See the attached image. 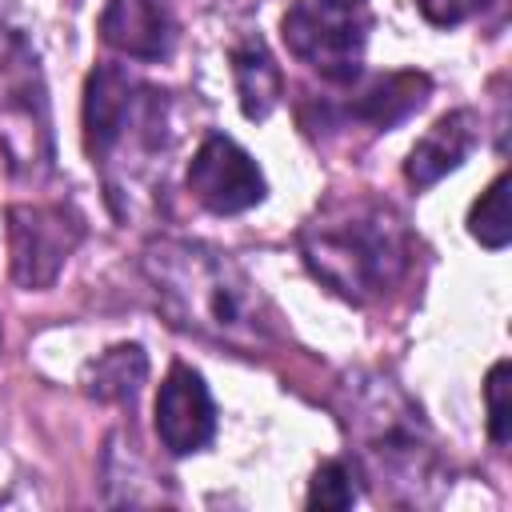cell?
I'll use <instances>...</instances> for the list:
<instances>
[{"mask_svg": "<svg viewBox=\"0 0 512 512\" xmlns=\"http://www.w3.org/2000/svg\"><path fill=\"white\" fill-rule=\"evenodd\" d=\"M508 360H496L484 376V404H488V436L492 444H508L512 440V404H508Z\"/></svg>", "mask_w": 512, "mask_h": 512, "instance_id": "cell-18", "label": "cell"}, {"mask_svg": "<svg viewBox=\"0 0 512 512\" xmlns=\"http://www.w3.org/2000/svg\"><path fill=\"white\" fill-rule=\"evenodd\" d=\"M100 40L128 60H164L176 44L172 0H104Z\"/></svg>", "mask_w": 512, "mask_h": 512, "instance_id": "cell-10", "label": "cell"}, {"mask_svg": "<svg viewBox=\"0 0 512 512\" xmlns=\"http://www.w3.org/2000/svg\"><path fill=\"white\" fill-rule=\"evenodd\" d=\"M0 148L16 176L40 180L52 172V124L36 56L28 44L0 28Z\"/></svg>", "mask_w": 512, "mask_h": 512, "instance_id": "cell-5", "label": "cell"}, {"mask_svg": "<svg viewBox=\"0 0 512 512\" xmlns=\"http://www.w3.org/2000/svg\"><path fill=\"white\" fill-rule=\"evenodd\" d=\"M176 140L172 96L128 76L116 64H96L84 80V148L104 176L116 216H132L164 184V156Z\"/></svg>", "mask_w": 512, "mask_h": 512, "instance_id": "cell-3", "label": "cell"}, {"mask_svg": "<svg viewBox=\"0 0 512 512\" xmlns=\"http://www.w3.org/2000/svg\"><path fill=\"white\" fill-rule=\"evenodd\" d=\"M188 192L216 216H236L256 208L268 196V180L260 164L228 136L212 132L204 144L192 152L188 164Z\"/></svg>", "mask_w": 512, "mask_h": 512, "instance_id": "cell-8", "label": "cell"}, {"mask_svg": "<svg viewBox=\"0 0 512 512\" xmlns=\"http://www.w3.org/2000/svg\"><path fill=\"white\" fill-rule=\"evenodd\" d=\"M140 268L164 316L236 356H268L280 344V324L260 284L220 248L180 236L148 240Z\"/></svg>", "mask_w": 512, "mask_h": 512, "instance_id": "cell-1", "label": "cell"}, {"mask_svg": "<svg viewBox=\"0 0 512 512\" xmlns=\"http://www.w3.org/2000/svg\"><path fill=\"white\" fill-rule=\"evenodd\" d=\"M324 4H336V8H368V0H324Z\"/></svg>", "mask_w": 512, "mask_h": 512, "instance_id": "cell-20", "label": "cell"}, {"mask_svg": "<svg viewBox=\"0 0 512 512\" xmlns=\"http://www.w3.org/2000/svg\"><path fill=\"white\" fill-rule=\"evenodd\" d=\"M232 80H236V100L248 120H268L284 96V76L260 36H244L232 44Z\"/></svg>", "mask_w": 512, "mask_h": 512, "instance_id": "cell-13", "label": "cell"}, {"mask_svg": "<svg viewBox=\"0 0 512 512\" xmlns=\"http://www.w3.org/2000/svg\"><path fill=\"white\" fill-rule=\"evenodd\" d=\"M148 380V356L140 344H112L84 372V392L100 404H132Z\"/></svg>", "mask_w": 512, "mask_h": 512, "instance_id": "cell-14", "label": "cell"}, {"mask_svg": "<svg viewBox=\"0 0 512 512\" xmlns=\"http://www.w3.org/2000/svg\"><path fill=\"white\" fill-rule=\"evenodd\" d=\"M508 184H512V176H508V168L480 192V200L468 208V236L472 240H480L484 248H492V252H500V248H508V240H512V216H508Z\"/></svg>", "mask_w": 512, "mask_h": 512, "instance_id": "cell-16", "label": "cell"}, {"mask_svg": "<svg viewBox=\"0 0 512 512\" xmlns=\"http://www.w3.org/2000/svg\"><path fill=\"white\" fill-rule=\"evenodd\" d=\"M308 272L348 304H376L412 268V232L404 216L372 192H340L316 204L300 224Z\"/></svg>", "mask_w": 512, "mask_h": 512, "instance_id": "cell-4", "label": "cell"}, {"mask_svg": "<svg viewBox=\"0 0 512 512\" xmlns=\"http://www.w3.org/2000/svg\"><path fill=\"white\" fill-rule=\"evenodd\" d=\"M336 412L352 440L356 472L400 508H432L452 484L448 460L420 404L384 372L356 368L336 388Z\"/></svg>", "mask_w": 512, "mask_h": 512, "instance_id": "cell-2", "label": "cell"}, {"mask_svg": "<svg viewBox=\"0 0 512 512\" xmlns=\"http://www.w3.org/2000/svg\"><path fill=\"white\" fill-rule=\"evenodd\" d=\"M356 480H360V472H356V464H348V460H324L316 472H312V484H308V508H332V512H340V508H352L356 504Z\"/></svg>", "mask_w": 512, "mask_h": 512, "instance_id": "cell-17", "label": "cell"}, {"mask_svg": "<svg viewBox=\"0 0 512 512\" xmlns=\"http://www.w3.org/2000/svg\"><path fill=\"white\" fill-rule=\"evenodd\" d=\"M156 436L172 456H192L216 436V400L204 376L188 364H172L156 392Z\"/></svg>", "mask_w": 512, "mask_h": 512, "instance_id": "cell-9", "label": "cell"}, {"mask_svg": "<svg viewBox=\"0 0 512 512\" xmlns=\"http://www.w3.org/2000/svg\"><path fill=\"white\" fill-rule=\"evenodd\" d=\"M104 496L108 504H168L172 496L164 492V484L148 472L144 456L136 452V444L116 432L108 440V452H104Z\"/></svg>", "mask_w": 512, "mask_h": 512, "instance_id": "cell-15", "label": "cell"}, {"mask_svg": "<svg viewBox=\"0 0 512 512\" xmlns=\"http://www.w3.org/2000/svg\"><path fill=\"white\" fill-rule=\"evenodd\" d=\"M372 16L368 8H336L324 0H292L280 36L288 52L332 84H356Z\"/></svg>", "mask_w": 512, "mask_h": 512, "instance_id": "cell-6", "label": "cell"}, {"mask_svg": "<svg viewBox=\"0 0 512 512\" xmlns=\"http://www.w3.org/2000/svg\"><path fill=\"white\" fill-rule=\"evenodd\" d=\"M84 224L64 204H12L8 208V256L20 288H48L76 252Z\"/></svg>", "mask_w": 512, "mask_h": 512, "instance_id": "cell-7", "label": "cell"}, {"mask_svg": "<svg viewBox=\"0 0 512 512\" xmlns=\"http://www.w3.org/2000/svg\"><path fill=\"white\" fill-rule=\"evenodd\" d=\"M432 96V80L424 72H388V76H372L364 88L352 92L348 104L332 108V116L344 124V120H356L364 124L368 132H392L400 120H408L412 112L424 108V100Z\"/></svg>", "mask_w": 512, "mask_h": 512, "instance_id": "cell-12", "label": "cell"}, {"mask_svg": "<svg viewBox=\"0 0 512 512\" xmlns=\"http://www.w3.org/2000/svg\"><path fill=\"white\" fill-rule=\"evenodd\" d=\"M492 0H416L420 16L436 28H452V24H464L472 20L476 12H484Z\"/></svg>", "mask_w": 512, "mask_h": 512, "instance_id": "cell-19", "label": "cell"}, {"mask_svg": "<svg viewBox=\"0 0 512 512\" xmlns=\"http://www.w3.org/2000/svg\"><path fill=\"white\" fill-rule=\"evenodd\" d=\"M476 144H480V116L472 108H452L412 144V152L404 160V180L416 192H424L436 180H444L448 172H456L472 156Z\"/></svg>", "mask_w": 512, "mask_h": 512, "instance_id": "cell-11", "label": "cell"}]
</instances>
